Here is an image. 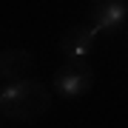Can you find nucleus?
I'll use <instances>...</instances> for the list:
<instances>
[{
	"instance_id": "f257e3e1",
	"label": "nucleus",
	"mask_w": 128,
	"mask_h": 128,
	"mask_svg": "<svg viewBox=\"0 0 128 128\" xmlns=\"http://www.w3.org/2000/svg\"><path fill=\"white\" fill-rule=\"evenodd\" d=\"M51 108V91L40 80H14L0 88V117L14 122H34Z\"/></svg>"
},
{
	"instance_id": "f03ea898",
	"label": "nucleus",
	"mask_w": 128,
	"mask_h": 128,
	"mask_svg": "<svg viewBox=\"0 0 128 128\" xmlns=\"http://www.w3.org/2000/svg\"><path fill=\"white\" fill-rule=\"evenodd\" d=\"M51 86L63 100H80L94 88V68L86 63V57H71L54 71Z\"/></svg>"
},
{
	"instance_id": "7ed1b4c3",
	"label": "nucleus",
	"mask_w": 128,
	"mask_h": 128,
	"mask_svg": "<svg viewBox=\"0 0 128 128\" xmlns=\"http://www.w3.org/2000/svg\"><path fill=\"white\" fill-rule=\"evenodd\" d=\"M125 17H128V0H91L88 6V23L100 28V34L120 32Z\"/></svg>"
},
{
	"instance_id": "20e7f679",
	"label": "nucleus",
	"mask_w": 128,
	"mask_h": 128,
	"mask_svg": "<svg viewBox=\"0 0 128 128\" xmlns=\"http://www.w3.org/2000/svg\"><path fill=\"white\" fill-rule=\"evenodd\" d=\"M97 37H100V28L94 23H77L71 28H66V34L60 37V54L66 60L71 57H88L97 46Z\"/></svg>"
},
{
	"instance_id": "39448f33",
	"label": "nucleus",
	"mask_w": 128,
	"mask_h": 128,
	"mask_svg": "<svg viewBox=\"0 0 128 128\" xmlns=\"http://www.w3.org/2000/svg\"><path fill=\"white\" fill-rule=\"evenodd\" d=\"M34 71V54L28 48H6L0 51V80L14 82Z\"/></svg>"
},
{
	"instance_id": "423d86ee",
	"label": "nucleus",
	"mask_w": 128,
	"mask_h": 128,
	"mask_svg": "<svg viewBox=\"0 0 128 128\" xmlns=\"http://www.w3.org/2000/svg\"><path fill=\"white\" fill-rule=\"evenodd\" d=\"M125 40H128V34H125Z\"/></svg>"
}]
</instances>
